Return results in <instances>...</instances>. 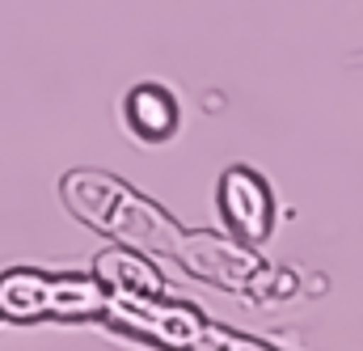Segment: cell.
<instances>
[{
	"instance_id": "cell-1",
	"label": "cell",
	"mask_w": 363,
	"mask_h": 351,
	"mask_svg": "<svg viewBox=\"0 0 363 351\" xmlns=\"http://www.w3.org/2000/svg\"><path fill=\"white\" fill-rule=\"evenodd\" d=\"M60 195H64V203L77 220H85L89 229L114 237L118 246H131L140 254L174 259V250L182 242V225L165 207H157L152 199L131 190L123 178L101 174V170H72L60 182Z\"/></svg>"
},
{
	"instance_id": "cell-2",
	"label": "cell",
	"mask_w": 363,
	"mask_h": 351,
	"mask_svg": "<svg viewBox=\"0 0 363 351\" xmlns=\"http://www.w3.org/2000/svg\"><path fill=\"white\" fill-rule=\"evenodd\" d=\"M174 263L207 284H216V288H224V292H241V296H287V288H291V275L274 271L245 242H233L224 233L182 229Z\"/></svg>"
},
{
	"instance_id": "cell-3",
	"label": "cell",
	"mask_w": 363,
	"mask_h": 351,
	"mask_svg": "<svg viewBox=\"0 0 363 351\" xmlns=\"http://www.w3.org/2000/svg\"><path fill=\"white\" fill-rule=\"evenodd\" d=\"M101 318L114 322L127 335L152 339V343H161L169 351H190L199 343L203 326H207V318L199 309L169 301L165 292H118V288H106Z\"/></svg>"
},
{
	"instance_id": "cell-4",
	"label": "cell",
	"mask_w": 363,
	"mask_h": 351,
	"mask_svg": "<svg viewBox=\"0 0 363 351\" xmlns=\"http://www.w3.org/2000/svg\"><path fill=\"white\" fill-rule=\"evenodd\" d=\"M216 203H220V216H224V225L233 229L237 242L258 246V242L271 237L274 195H271V186L262 182V174H254L245 166L224 170L220 174V186H216Z\"/></svg>"
},
{
	"instance_id": "cell-5",
	"label": "cell",
	"mask_w": 363,
	"mask_h": 351,
	"mask_svg": "<svg viewBox=\"0 0 363 351\" xmlns=\"http://www.w3.org/2000/svg\"><path fill=\"white\" fill-rule=\"evenodd\" d=\"M127 123H131V131L140 140L161 144V140H169L178 131V123H182L178 97L165 85H152V81L148 85H135L127 93Z\"/></svg>"
},
{
	"instance_id": "cell-6",
	"label": "cell",
	"mask_w": 363,
	"mask_h": 351,
	"mask_svg": "<svg viewBox=\"0 0 363 351\" xmlns=\"http://www.w3.org/2000/svg\"><path fill=\"white\" fill-rule=\"evenodd\" d=\"M93 279L101 288H118V292H165L161 271L152 266L148 254L131 250V246H110L93 259Z\"/></svg>"
},
{
	"instance_id": "cell-7",
	"label": "cell",
	"mask_w": 363,
	"mask_h": 351,
	"mask_svg": "<svg viewBox=\"0 0 363 351\" xmlns=\"http://www.w3.org/2000/svg\"><path fill=\"white\" fill-rule=\"evenodd\" d=\"M0 318L4 322H43L47 318V271L13 266L0 275Z\"/></svg>"
},
{
	"instance_id": "cell-8",
	"label": "cell",
	"mask_w": 363,
	"mask_h": 351,
	"mask_svg": "<svg viewBox=\"0 0 363 351\" xmlns=\"http://www.w3.org/2000/svg\"><path fill=\"white\" fill-rule=\"evenodd\" d=\"M106 288L93 275H47V318H101Z\"/></svg>"
},
{
	"instance_id": "cell-9",
	"label": "cell",
	"mask_w": 363,
	"mask_h": 351,
	"mask_svg": "<svg viewBox=\"0 0 363 351\" xmlns=\"http://www.w3.org/2000/svg\"><path fill=\"white\" fill-rule=\"evenodd\" d=\"M190 351H274L267 343H258V339H245V335H237V330H224V326H203V335H199V343Z\"/></svg>"
}]
</instances>
